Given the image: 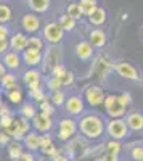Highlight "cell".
<instances>
[{"mask_svg":"<svg viewBox=\"0 0 143 161\" xmlns=\"http://www.w3.org/2000/svg\"><path fill=\"white\" fill-rule=\"evenodd\" d=\"M105 121L100 114L95 113H87L82 114L81 119L77 121V130H81V134L85 139L90 140H98L105 134Z\"/></svg>","mask_w":143,"mask_h":161,"instance_id":"cell-1","label":"cell"},{"mask_svg":"<svg viewBox=\"0 0 143 161\" xmlns=\"http://www.w3.org/2000/svg\"><path fill=\"white\" fill-rule=\"evenodd\" d=\"M64 32L63 28L56 23V21H47L45 24H42V31L40 36L44 39V42L48 45H60L64 40Z\"/></svg>","mask_w":143,"mask_h":161,"instance_id":"cell-2","label":"cell"},{"mask_svg":"<svg viewBox=\"0 0 143 161\" xmlns=\"http://www.w3.org/2000/svg\"><path fill=\"white\" fill-rule=\"evenodd\" d=\"M105 130L108 132V136L113 140H119V142L127 139L129 132H130L125 124V119H122V118H111L105 124Z\"/></svg>","mask_w":143,"mask_h":161,"instance_id":"cell-3","label":"cell"},{"mask_svg":"<svg viewBox=\"0 0 143 161\" xmlns=\"http://www.w3.org/2000/svg\"><path fill=\"white\" fill-rule=\"evenodd\" d=\"M19 26H21V31L26 32L28 36L40 34V31H42V18H40V15H35V13H32V11H28L21 16Z\"/></svg>","mask_w":143,"mask_h":161,"instance_id":"cell-4","label":"cell"},{"mask_svg":"<svg viewBox=\"0 0 143 161\" xmlns=\"http://www.w3.org/2000/svg\"><path fill=\"white\" fill-rule=\"evenodd\" d=\"M31 129H32V127H31V121H29V119H26V118L18 116V118H13V123H11L10 129H7L5 132L8 134V136H10L13 140L21 142L23 137H24Z\"/></svg>","mask_w":143,"mask_h":161,"instance_id":"cell-5","label":"cell"},{"mask_svg":"<svg viewBox=\"0 0 143 161\" xmlns=\"http://www.w3.org/2000/svg\"><path fill=\"white\" fill-rule=\"evenodd\" d=\"M101 106L105 108V111H106V114L109 118H122L127 113V106H124L118 100V95H114V93L105 95V100H103Z\"/></svg>","mask_w":143,"mask_h":161,"instance_id":"cell-6","label":"cell"},{"mask_svg":"<svg viewBox=\"0 0 143 161\" xmlns=\"http://www.w3.org/2000/svg\"><path fill=\"white\" fill-rule=\"evenodd\" d=\"M77 134V121L74 118H63L56 127V137L61 142L71 140Z\"/></svg>","mask_w":143,"mask_h":161,"instance_id":"cell-7","label":"cell"},{"mask_svg":"<svg viewBox=\"0 0 143 161\" xmlns=\"http://www.w3.org/2000/svg\"><path fill=\"white\" fill-rule=\"evenodd\" d=\"M103 100H105V90L100 86H87L84 89V102L90 108H98V106H101Z\"/></svg>","mask_w":143,"mask_h":161,"instance_id":"cell-8","label":"cell"},{"mask_svg":"<svg viewBox=\"0 0 143 161\" xmlns=\"http://www.w3.org/2000/svg\"><path fill=\"white\" fill-rule=\"evenodd\" d=\"M19 79L23 80V84L28 87L29 90L44 86V76H42V73L39 71L37 68H28V69H24L23 74L19 76Z\"/></svg>","mask_w":143,"mask_h":161,"instance_id":"cell-9","label":"cell"},{"mask_svg":"<svg viewBox=\"0 0 143 161\" xmlns=\"http://www.w3.org/2000/svg\"><path fill=\"white\" fill-rule=\"evenodd\" d=\"M21 60H23V66H26V68H37V66L42 64L44 52L32 48V47H28L26 50L21 52Z\"/></svg>","mask_w":143,"mask_h":161,"instance_id":"cell-10","label":"cell"},{"mask_svg":"<svg viewBox=\"0 0 143 161\" xmlns=\"http://www.w3.org/2000/svg\"><path fill=\"white\" fill-rule=\"evenodd\" d=\"M63 108L69 116H81L85 111V102L81 95H71V97H66Z\"/></svg>","mask_w":143,"mask_h":161,"instance_id":"cell-11","label":"cell"},{"mask_svg":"<svg viewBox=\"0 0 143 161\" xmlns=\"http://www.w3.org/2000/svg\"><path fill=\"white\" fill-rule=\"evenodd\" d=\"M56 47L58 45H48V50L44 52L42 64H44V71L45 73H50L56 64L61 63V53H60V50Z\"/></svg>","mask_w":143,"mask_h":161,"instance_id":"cell-12","label":"cell"},{"mask_svg":"<svg viewBox=\"0 0 143 161\" xmlns=\"http://www.w3.org/2000/svg\"><path fill=\"white\" fill-rule=\"evenodd\" d=\"M31 127L39 134H47L53 127V119H51V116H48L45 113H37L31 119Z\"/></svg>","mask_w":143,"mask_h":161,"instance_id":"cell-13","label":"cell"},{"mask_svg":"<svg viewBox=\"0 0 143 161\" xmlns=\"http://www.w3.org/2000/svg\"><path fill=\"white\" fill-rule=\"evenodd\" d=\"M50 76L56 77L60 82H61L63 87H71V86L74 84V74H72L71 71H68V68H66L63 63L56 64L55 68L50 71Z\"/></svg>","mask_w":143,"mask_h":161,"instance_id":"cell-14","label":"cell"},{"mask_svg":"<svg viewBox=\"0 0 143 161\" xmlns=\"http://www.w3.org/2000/svg\"><path fill=\"white\" fill-rule=\"evenodd\" d=\"M2 63L7 68V71H11V73H18L21 68H23V60H21V53L18 52H13V50H8L5 55L2 57Z\"/></svg>","mask_w":143,"mask_h":161,"instance_id":"cell-15","label":"cell"},{"mask_svg":"<svg viewBox=\"0 0 143 161\" xmlns=\"http://www.w3.org/2000/svg\"><path fill=\"white\" fill-rule=\"evenodd\" d=\"M114 71L118 73L121 77L127 79V80H138L140 79V74H138L137 68H135V66H132L130 63H127V61L116 63L114 64Z\"/></svg>","mask_w":143,"mask_h":161,"instance_id":"cell-16","label":"cell"},{"mask_svg":"<svg viewBox=\"0 0 143 161\" xmlns=\"http://www.w3.org/2000/svg\"><path fill=\"white\" fill-rule=\"evenodd\" d=\"M28 42H29V36L23 31L21 32H11V36L8 39L10 50L18 52V53H21L23 50L28 48Z\"/></svg>","mask_w":143,"mask_h":161,"instance_id":"cell-17","label":"cell"},{"mask_svg":"<svg viewBox=\"0 0 143 161\" xmlns=\"http://www.w3.org/2000/svg\"><path fill=\"white\" fill-rule=\"evenodd\" d=\"M74 53H76V57L79 58L81 61H90L93 58V47L90 45L88 40H81V42L76 44Z\"/></svg>","mask_w":143,"mask_h":161,"instance_id":"cell-18","label":"cell"},{"mask_svg":"<svg viewBox=\"0 0 143 161\" xmlns=\"http://www.w3.org/2000/svg\"><path fill=\"white\" fill-rule=\"evenodd\" d=\"M88 42L93 48H103L106 45L108 39H106V32L100 29V28H93L92 31L88 32Z\"/></svg>","mask_w":143,"mask_h":161,"instance_id":"cell-19","label":"cell"},{"mask_svg":"<svg viewBox=\"0 0 143 161\" xmlns=\"http://www.w3.org/2000/svg\"><path fill=\"white\" fill-rule=\"evenodd\" d=\"M19 86V76L18 73H11V71H7L5 76L0 79V92H7L10 89H15Z\"/></svg>","mask_w":143,"mask_h":161,"instance_id":"cell-20","label":"cell"},{"mask_svg":"<svg viewBox=\"0 0 143 161\" xmlns=\"http://www.w3.org/2000/svg\"><path fill=\"white\" fill-rule=\"evenodd\" d=\"M39 139H40V134L39 132H35V130H29L26 136L23 137V147L28 152H37L39 150Z\"/></svg>","mask_w":143,"mask_h":161,"instance_id":"cell-21","label":"cell"},{"mask_svg":"<svg viewBox=\"0 0 143 161\" xmlns=\"http://www.w3.org/2000/svg\"><path fill=\"white\" fill-rule=\"evenodd\" d=\"M29 11L35 13V15H44L51 7V0H26Z\"/></svg>","mask_w":143,"mask_h":161,"instance_id":"cell-22","label":"cell"},{"mask_svg":"<svg viewBox=\"0 0 143 161\" xmlns=\"http://www.w3.org/2000/svg\"><path fill=\"white\" fill-rule=\"evenodd\" d=\"M125 124H127L129 130H141L143 129V114L138 111L129 113L125 116Z\"/></svg>","mask_w":143,"mask_h":161,"instance_id":"cell-23","label":"cell"},{"mask_svg":"<svg viewBox=\"0 0 143 161\" xmlns=\"http://www.w3.org/2000/svg\"><path fill=\"white\" fill-rule=\"evenodd\" d=\"M87 18H88V23L92 24V26H95V28H100V26H103V24L106 23L108 15H106V10H105V8L97 7V8L93 10L92 15L87 16Z\"/></svg>","mask_w":143,"mask_h":161,"instance_id":"cell-24","label":"cell"},{"mask_svg":"<svg viewBox=\"0 0 143 161\" xmlns=\"http://www.w3.org/2000/svg\"><path fill=\"white\" fill-rule=\"evenodd\" d=\"M5 97H7V100H8L11 105H21L23 100H24V92H23V89L18 86V87H15V89L7 90V92H5Z\"/></svg>","mask_w":143,"mask_h":161,"instance_id":"cell-25","label":"cell"},{"mask_svg":"<svg viewBox=\"0 0 143 161\" xmlns=\"http://www.w3.org/2000/svg\"><path fill=\"white\" fill-rule=\"evenodd\" d=\"M56 23L63 28V31L64 32H72L74 29H76V26H77V21L76 19H72V18H69L66 13H63V15H60V18L56 19Z\"/></svg>","mask_w":143,"mask_h":161,"instance_id":"cell-26","label":"cell"},{"mask_svg":"<svg viewBox=\"0 0 143 161\" xmlns=\"http://www.w3.org/2000/svg\"><path fill=\"white\" fill-rule=\"evenodd\" d=\"M7 150H8V156L11 158V161H16V159L19 158V155L24 152V147H23L21 142L13 140V142H10V143L7 145Z\"/></svg>","mask_w":143,"mask_h":161,"instance_id":"cell-27","label":"cell"},{"mask_svg":"<svg viewBox=\"0 0 143 161\" xmlns=\"http://www.w3.org/2000/svg\"><path fill=\"white\" fill-rule=\"evenodd\" d=\"M48 100L55 108H63L64 102H66V93H64L63 90H53V92H50Z\"/></svg>","mask_w":143,"mask_h":161,"instance_id":"cell-28","label":"cell"},{"mask_svg":"<svg viewBox=\"0 0 143 161\" xmlns=\"http://www.w3.org/2000/svg\"><path fill=\"white\" fill-rule=\"evenodd\" d=\"M13 19V8L8 3L0 2V24H8Z\"/></svg>","mask_w":143,"mask_h":161,"instance_id":"cell-29","label":"cell"},{"mask_svg":"<svg viewBox=\"0 0 143 161\" xmlns=\"http://www.w3.org/2000/svg\"><path fill=\"white\" fill-rule=\"evenodd\" d=\"M79 7L82 10V15L84 16H90L93 13V10L98 7V0H79Z\"/></svg>","mask_w":143,"mask_h":161,"instance_id":"cell-30","label":"cell"},{"mask_svg":"<svg viewBox=\"0 0 143 161\" xmlns=\"http://www.w3.org/2000/svg\"><path fill=\"white\" fill-rule=\"evenodd\" d=\"M64 13H66L69 18L76 19V21H79V19L84 18L82 10H81V7H79V3H77V2H71V3L66 7V11H64Z\"/></svg>","mask_w":143,"mask_h":161,"instance_id":"cell-31","label":"cell"},{"mask_svg":"<svg viewBox=\"0 0 143 161\" xmlns=\"http://www.w3.org/2000/svg\"><path fill=\"white\" fill-rule=\"evenodd\" d=\"M37 114V108L32 103H21V108H19V116L26 118V119H32Z\"/></svg>","mask_w":143,"mask_h":161,"instance_id":"cell-32","label":"cell"},{"mask_svg":"<svg viewBox=\"0 0 143 161\" xmlns=\"http://www.w3.org/2000/svg\"><path fill=\"white\" fill-rule=\"evenodd\" d=\"M28 47H32V48H37V50H42L45 48V42L40 34H34V36H29V42H28Z\"/></svg>","mask_w":143,"mask_h":161,"instance_id":"cell-33","label":"cell"},{"mask_svg":"<svg viewBox=\"0 0 143 161\" xmlns=\"http://www.w3.org/2000/svg\"><path fill=\"white\" fill-rule=\"evenodd\" d=\"M29 97H31L34 102H37V103H40V102H44V100L48 98V97H47V93H45V90H44L42 87L31 89V90H29Z\"/></svg>","mask_w":143,"mask_h":161,"instance_id":"cell-34","label":"cell"},{"mask_svg":"<svg viewBox=\"0 0 143 161\" xmlns=\"http://www.w3.org/2000/svg\"><path fill=\"white\" fill-rule=\"evenodd\" d=\"M44 86H45L47 90H50V92H53V90H61V89H63L61 82H60L56 77H53V76H48V77L44 80Z\"/></svg>","mask_w":143,"mask_h":161,"instance_id":"cell-35","label":"cell"},{"mask_svg":"<svg viewBox=\"0 0 143 161\" xmlns=\"http://www.w3.org/2000/svg\"><path fill=\"white\" fill-rule=\"evenodd\" d=\"M105 150H106V153H111V155H119L122 150V145L119 140H109L105 145Z\"/></svg>","mask_w":143,"mask_h":161,"instance_id":"cell-36","label":"cell"},{"mask_svg":"<svg viewBox=\"0 0 143 161\" xmlns=\"http://www.w3.org/2000/svg\"><path fill=\"white\" fill-rule=\"evenodd\" d=\"M53 143V139H51V136L47 132V134H40V139H39V150H47L48 147Z\"/></svg>","mask_w":143,"mask_h":161,"instance_id":"cell-37","label":"cell"},{"mask_svg":"<svg viewBox=\"0 0 143 161\" xmlns=\"http://www.w3.org/2000/svg\"><path fill=\"white\" fill-rule=\"evenodd\" d=\"M55 110H56V108H55V106L50 103V100H48V98L39 103V111H40V113H45V114L51 116V114L55 113Z\"/></svg>","mask_w":143,"mask_h":161,"instance_id":"cell-38","label":"cell"},{"mask_svg":"<svg viewBox=\"0 0 143 161\" xmlns=\"http://www.w3.org/2000/svg\"><path fill=\"white\" fill-rule=\"evenodd\" d=\"M13 113L11 114H7V116H0V127H2L3 130H7V129H10V126H11V123H13Z\"/></svg>","mask_w":143,"mask_h":161,"instance_id":"cell-39","label":"cell"},{"mask_svg":"<svg viewBox=\"0 0 143 161\" xmlns=\"http://www.w3.org/2000/svg\"><path fill=\"white\" fill-rule=\"evenodd\" d=\"M118 100L124 105V106H130L132 105V95L129 92H122V93H119L118 95Z\"/></svg>","mask_w":143,"mask_h":161,"instance_id":"cell-40","label":"cell"},{"mask_svg":"<svg viewBox=\"0 0 143 161\" xmlns=\"http://www.w3.org/2000/svg\"><path fill=\"white\" fill-rule=\"evenodd\" d=\"M130 155L134 161H143V147H134Z\"/></svg>","mask_w":143,"mask_h":161,"instance_id":"cell-41","label":"cell"},{"mask_svg":"<svg viewBox=\"0 0 143 161\" xmlns=\"http://www.w3.org/2000/svg\"><path fill=\"white\" fill-rule=\"evenodd\" d=\"M11 32L13 31L10 29L8 24H0V39H10Z\"/></svg>","mask_w":143,"mask_h":161,"instance_id":"cell-42","label":"cell"},{"mask_svg":"<svg viewBox=\"0 0 143 161\" xmlns=\"http://www.w3.org/2000/svg\"><path fill=\"white\" fill-rule=\"evenodd\" d=\"M44 155H47V156H50L51 159H53L56 155H60V150H58L56 147H55V143H51V145L48 147L47 150H44Z\"/></svg>","mask_w":143,"mask_h":161,"instance_id":"cell-43","label":"cell"},{"mask_svg":"<svg viewBox=\"0 0 143 161\" xmlns=\"http://www.w3.org/2000/svg\"><path fill=\"white\" fill-rule=\"evenodd\" d=\"M16 161H35V155L32 153V152H23L21 155H19V158L16 159Z\"/></svg>","mask_w":143,"mask_h":161,"instance_id":"cell-44","label":"cell"},{"mask_svg":"<svg viewBox=\"0 0 143 161\" xmlns=\"http://www.w3.org/2000/svg\"><path fill=\"white\" fill-rule=\"evenodd\" d=\"M8 50H10L8 39H0V57H3Z\"/></svg>","mask_w":143,"mask_h":161,"instance_id":"cell-45","label":"cell"},{"mask_svg":"<svg viewBox=\"0 0 143 161\" xmlns=\"http://www.w3.org/2000/svg\"><path fill=\"white\" fill-rule=\"evenodd\" d=\"M10 142H11V137L8 136V134H7L5 130L0 132V147H7Z\"/></svg>","mask_w":143,"mask_h":161,"instance_id":"cell-46","label":"cell"},{"mask_svg":"<svg viewBox=\"0 0 143 161\" xmlns=\"http://www.w3.org/2000/svg\"><path fill=\"white\" fill-rule=\"evenodd\" d=\"M101 161H119V156L118 155H111V153H105L101 158Z\"/></svg>","mask_w":143,"mask_h":161,"instance_id":"cell-47","label":"cell"},{"mask_svg":"<svg viewBox=\"0 0 143 161\" xmlns=\"http://www.w3.org/2000/svg\"><path fill=\"white\" fill-rule=\"evenodd\" d=\"M7 114H11V111H10V108L3 103L2 105V108H0V116H7Z\"/></svg>","mask_w":143,"mask_h":161,"instance_id":"cell-48","label":"cell"},{"mask_svg":"<svg viewBox=\"0 0 143 161\" xmlns=\"http://www.w3.org/2000/svg\"><path fill=\"white\" fill-rule=\"evenodd\" d=\"M53 161H71L68 156H64V155H56L55 158H53Z\"/></svg>","mask_w":143,"mask_h":161,"instance_id":"cell-49","label":"cell"},{"mask_svg":"<svg viewBox=\"0 0 143 161\" xmlns=\"http://www.w3.org/2000/svg\"><path fill=\"white\" fill-rule=\"evenodd\" d=\"M5 73H7V68H5V66H3L2 60H0V79H2V77L5 76Z\"/></svg>","mask_w":143,"mask_h":161,"instance_id":"cell-50","label":"cell"},{"mask_svg":"<svg viewBox=\"0 0 143 161\" xmlns=\"http://www.w3.org/2000/svg\"><path fill=\"white\" fill-rule=\"evenodd\" d=\"M2 105H3V98H2V95H0V108H2Z\"/></svg>","mask_w":143,"mask_h":161,"instance_id":"cell-51","label":"cell"},{"mask_svg":"<svg viewBox=\"0 0 143 161\" xmlns=\"http://www.w3.org/2000/svg\"><path fill=\"white\" fill-rule=\"evenodd\" d=\"M141 34H143V32H141Z\"/></svg>","mask_w":143,"mask_h":161,"instance_id":"cell-52","label":"cell"}]
</instances>
